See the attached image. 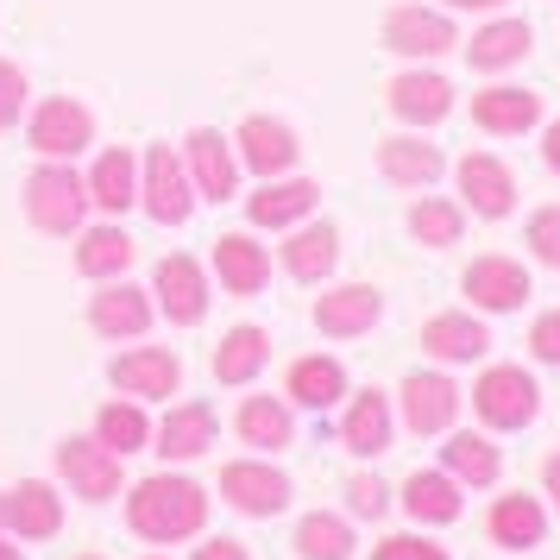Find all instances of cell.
I'll return each instance as SVG.
<instances>
[{"mask_svg":"<svg viewBox=\"0 0 560 560\" xmlns=\"http://www.w3.org/2000/svg\"><path fill=\"white\" fill-rule=\"evenodd\" d=\"M127 523H132V535H145V541H183V535H196L208 523V498H202V485L164 472V479L132 485Z\"/></svg>","mask_w":560,"mask_h":560,"instance_id":"1","label":"cell"},{"mask_svg":"<svg viewBox=\"0 0 560 560\" xmlns=\"http://www.w3.org/2000/svg\"><path fill=\"white\" fill-rule=\"evenodd\" d=\"M26 214L38 233H77L89 214V189L77 171H63V158H45L26 177Z\"/></svg>","mask_w":560,"mask_h":560,"instance_id":"2","label":"cell"},{"mask_svg":"<svg viewBox=\"0 0 560 560\" xmlns=\"http://www.w3.org/2000/svg\"><path fill=\"white\" fill-rule=\"evenodd\" d=\"M472 409H479L491 429H529L535 409H541V390L523 365H491L472 390Z\"/></svg>","mask_w":560,"mask_h":560,"instance_id":"3","label":"cell"},{"mask_svg":"<svg viewBox=\"0 0 560 560\" xmlns=\"http://www.w3.org/2000/svg\"><path fill=\"white\" fill-rule=\"evenodd\" d=\"M26 139H32V152H38V158H77V152H89L95 120H89V107H82V102L51 95V102L26 120Z\"/></svg>","mask_w":560,"mask_h":560,"instance_id":"4","label":"cell"},{"mask_svg":"<svg viewBox=\"0 0 560 560\" xmlns=\"http://www.w3.org/2000/svg\"><path fill=\"white\" fill-rule=\"evenodd\" d=\"M145 214H152L158 228H177V221H189V208H196V183H189V171L177 164V152H164V145H152L145 152Z\"/></svg>","mask_w":560,"mask_h":560,"instance_id":"5","label":"cell"},{"mask_svg":"<svg viewBox=\"0 0 560 560\" xmlns=\"http://www.w3.org/2000/svg\"><path fill=\"white\" fill-rule=\"evenodd\" d=\"M57 466H63V479L77 485V498H89V504H107L120 491V454L102 447V441H89V434H70L57 447Z\"/></svg>","mask_w":560,"mask_h":560,"instance_id":"6","label":"cell"},{"mask_svg":"<svg viewBox=\"0 0 560 560\" xmlns=\"http://www.w3.org/2000/svg\"><path fill=\"white\" fill-rule=\"evenodd\" d=\"M221 498L240 516H278L290 504V479H283L278 466H265V459H233L228 472H221Z\"/></svg>","mask_w":560,"mask_h":560,"instance_id":"7","label":"cell"},{"mask_svg":"<svg viewBox=\"0 0 560 560\" xmlns=\"http://www.w3.org/2000/svg\"><path fill=\"white\" fill-rule=\"evenodd\" d=\"M384 45L397 57H441L454 51V20L447 13H429V7H390V20H384Z\"/></svg>","mask_w":560,"mask_h":560,"instance_id":"8","label":"cell"},{"mask_svg":"<svg viewBox=\"0 0 560 560\" xmlns=\"http://www.w3.org/2000/svg\"><path fill=\"white\" fill-rule=\"evenodd\" d=\"M183 171H189V183L202 189L208 202H228L233 189H240V171H233V152L221 132L196 127L189 139H183Z\"/></svg>","mask_w":560,"mask_h":560,"instance_id":"9","label":"cell"},{"mask_svg":"<svg viewBox=\"0 0 560 560\" xmlns=\"http://www.w3.org/2000/svg\"><path fill=\"white\" fill-rule=\"evenodd\" d=\"M158 308H164L177 328H196V322L208 315V278H202L196 258L171 253L164 265H158Z\"/></svg>","mask_w":560,"mask_h":560,"instance_id":"10","label":"cell"},{"mask_svg":"<svg viewBox=\"0 0 560 560\" xmlns=\"http://www.w3.org/2000/svg\"><path fill=\"white\" fill-rule=\"evenodd\" d=\"M466 296L479 308H491V315H504V308H523V296H529V271L516 265V258L504 253H485L466 265Z\"/></svg>","mask_w":560,"mask_h":560,"instance_id":"11","label":"cell"},{"mask_svg":"<svg viewBox=\"0 0 560 560\" xmlns=\"http://www.w3.org/2000/svg\"><path fill=\"white\" fill-rule=\"evenodd\" d=\"M459 196L472 202V214L504 221L510 208H516V177H510L491 152H466V158H459Z\"/></svg>","mask_w":560,"mask_h":560,"instance_id":"12","label":"cell"},{"mask_svg":"<svg viewBox=\"0 0 560 560\" xmlns=\"http://www.w3.org/2000/svg\"><path fill=\"white\" fill-rule=\"evenodd\" d=\"M454 416H459L454 378H441V372H409L404 378V422L409 429L441 434V429H454Z\"/></svg>","mask_w":560,"mask_h":560,"instance_id":"13","label":"cell"},{"mask_svg":"<svg viewBox=\"0 0 560 560\" xmlns=\"http://www.w3.org/2000/svg\"><path fill=\"white\" fill-rule=\"evenodd\" d=\"M378 315H384V303L372 283H340V290H328L315 303V328L334 334V340H353V334L378 328Z\"/></svg>","mask_w":560,"mask_h":560,"instance_id":"14","label":"cell"},{"mask_svg":"<svg viewBox=\"0 0 560 560\" xmlns=\"http://www.w3.org/2000/svg\"><path fill=\"white\" fill-rule=\"evenodd\" d=\"M390 107H397V120H409V127H434V120L454 114V89H447V77H434V70H409V77L390 82Z\"/></svg>","mask_w":560,"mask_h":560,"instance_id":"15","label":"cell"},{"mask_svg":"<svg viewBox=\"0 0 560 560\" xmlns=\"http://www.w3.org/2000/svg\"><path fill=\"white\" fill-rule=\"evenodd\" d=\"M214 271H221V283L233 296H258L271 283V258H265V246L253 233H221L214 240Z\"/></svg>","mask_w":560,"mask_h":560,"instance_id":"16","label":"cell"},{"mask_svg":"<svg viewBox=\"0 0 560 560\" xmlns=\"http://www.w3.org/2000/svg\"><path fill=\"white\" fill-rule=\"evenodd\" d=\"M183 378L177 353H164V347H132V353L114 359V384L127 390V397H171Z\"/></svg>","mask_w":560,"mask_h":560,"instance_id":"17","label":"cell"},{"mask_svg":"<svg viewBox=\"0 0 560 560\" xmlns=\"http://www.w3.org/2000/svg\"><path fill=\"white\" fill-rule=\"evenodd\" d=\"M240 158H246V171H253V177H278V171L296 164V132L283 127V120L253 114V120L240 127Z\"/></svg>","mask_w":560,"mask_h":560,"instance_id":"18","label":"cell"},{"mask_svg":"<svg viewBox=\"0 0 560 560\" xmlns=\"http://www.w3.org/2000/svg\"><path fill=\"white\" fill-rule=\"evenodd\" d=\"M0 516H7L20 535H32V541H45V535L63 529V504L51 498V485H38V479L13 485V491L0 498Z\"/></svg>","mask_w":560,"mask_h":560,"instance_id":"19","label":"cell"},{"mask_svg":"<svg viewBox=\"0 0 560 560\" xmlns=\"http://www.w3.org/2000/svg\"><path fill=\"white\" fill-rule=\"evenodd\" d=\"M89 322H95V334H107V340H132V334L152 328V296H145V290H132V283H114V290L95 296Z\"/></svg>","mask_w":560,"mask_h":560,"instance_id":"20","label":"cell"},{"mask_svg":"<svg viewBox=\"0 0 560 560\" xmlns=\"http://www.w3.org/2000/svg\"><path fill=\"white\" fill-rule=\"evenodd\" d=\"M315 202H322V189L308 177H290V183H265L246 202V214H253V228H296Z\"/></svg>","mask_w":560,"mask_h":560,"instance_id":"21","label":"cell"},{"mask_svg":"<svg viewBox=\"0 0 560 560\" xmlns=\"http://www.w3.org/2000/svg\"><path fill=\"white\" fill-rule=\"evenodd\" d=\"M491 347V334L472 322V315H434L429 328H422V353H434L441 365H466V359H479Z\"/></svg>","mask_w":560,"mask_h":560,"instance_id":"22","label":"cell"},{"mask_svg":"<svg viewBox=\"0 0 560 560\" xmlns=\"http://www.w3.org/2000/svg\"><path fill=\"white\" fill-rule=\"evenodd\" d=\"M214 447V409L208 404H183L164 416V429H158V454L164 459H196Z\"/></svg>","mask_w":560,"mask_h":560,"instance_id":"23","label":"cell"},{"mask_svg":"<svg viewBox=\"0 0 560 560\" xmlns=\"http://www.w3.org/2000/svg\"><path fill=\"white\" fill-rule=\"evenodd\" d=\"M378 171L390 183H404V189H429V183L447 171V158L434 152V145H422V139H384L378 145Z\"/></svg>","mask_w":560,"mask_h":560,"instance_id":"24","label":"cell"},{"mask_svg":"<svg viewBox=\"0 0 560 560\" xmlns=\"http://www.w3.org/2000/svg\"><path fill=\"white\" fill-rule=\"evenodd\" d=\"M472 120L485 132H529L541 120V95H529V89H485V95H472Z\"/></svg>","mask_w":560,"mask_h":560,"instance_id":"25","label":"cell"},{"mask_svg":"<svg viewBox=\"0 0 560 560\" xmlns=\"http://www.w3.org/2000/svg\"><path fill=\"white\" fill-rule=\"evenodd\" d=\"M82 189H89V202H102L107 214L132 208L139 202V164H132V152H102L95 171L82 177Z\"/></svg>","mask_w":560,"mask_h":560,"instance_id":"26","label":"cell"},{"mask_svg":"<svg viewBox=\"0 0 560 560\" xmlns=\"http://www.w3.org/2000/svg\"><path fill=\"white\" fill-rule=\"evenodd\" d=\"M334 258H340V233L322 221V228L290 233V246H283V271H290L296 283H322L334 271Z\"/></svg>","mask_w":560,"mask_h":560,"instance_id":"27","label":"cell"},{"mask_svg":"<svg viewBox=\"0 0 560 560\" xmlns=\"http://www.w3.org/2000/svg\"><path fill=\"white\" fill-rule=\"evenodd\" d=\"M340 441L365 459L390 447V404H384V390H359L353 409H347V422H340Z\"/></svg>","mask_w":560,"mask_h":560,"instance_id":"28","label":"cell"},{"mask_svg":"<svg viewBox=\"0 0 560 560\" xmlns=\"http://www.w3.org/2000/svg\"><path fill=\"white\" fill-rule=\"evenodd\" d=\"M535 45V32L523 26V20H498V26L472 32V45H466V57H472V70H510V63H523Z\"/></svg>","mask_w":560,"mask_h":560,"instance_id":"29","label":"cell"},{"mask_svg":"<svg viewBox=\"0 0 560 560\" xmlns=\"http://www.w3.org/2000/svg\"><path fill=\"white\" fill-rule=\"evenodd\" d=\"M541 535H548V516H541L535 498L516 491V498H498V504H491V541H498V548H535Z\"/></svg>","mask_w":560,"mask_h":560,"instance_id":"30","label":"cell"},{"mask_svg":"<svg viewBox=\"0 0 560 560\" xmlns=\"http://www.w3.org/2000/svg\"><path fill=\"white\" fill-rule=\"evenodd\" d=\"M404 510L416 523H454L459 516V479L454 472H416L404 485Z\"/></svg>","mask_w":560,"mask_h":560,"instance_id":"31","label":"cell"},{"mask_svg":"<svg viewBox=\"0 0 560 560\" xmlns=\"http://www.w3.org/2000/svg\"><path fill=\"white\" fill-rule=\"evenodd\" d=\"M233 429H240V441H246V447L278 454V447H290V409H283L278 397H246V404H240V416H233Z\"/></svg>","mask_w":560,"mask_h":560,"instance_id":"32","label":"cell"},{"mask_svg":"<svg viewBox=\"0 0 560 560\" xmlns=\"http://www.w3.org/2000/svg\"><path fill=\"white\" fill-rule=\"evenodd\" d=\"M265 359H271V340L258 328H233L221 340V353H214V378L221 384H253L265 372Z\"/></svg>","mask_w":560,"mask_h":560,"instance_id":"33","label":"cell"},{"mask_svg":"<svg viewBox=\"0 0 560 560\" xmlns=\"http://www.w3.org/2000/svg\"><path fill=\"white\" fill-rule=\"evenodd\" d=\"M290 397L303 409H334L347 397V372H340L334 359H296V365H290Z\"/></svg>","mask_w":560,"mask_h":560,"instance_id":"34","label":"cell"},{"mask_svg":"<svg viewBox=\"0 0 560 560\" xmlns=\"http://www.w3.org/2000/svg\"><path fill=\"white\" fill-rule=\"evenodd\" d=\"M127 265H132V240L120 228L82 233V246H77V271L82 278H120Z\"/></svg>","mask_w":560,"mask_h":560,"instance_id":"35","label":"cell"},{"mask_svg":"<svg viewBox=\"0 0 560 560\" xmlns=\"http://www.w3.org/2000/svg\"><path fill=\"white\" fill-rule=\"evenodd\" d=\"M441 459H447V472H454L459 485H491L498 479V447H491L485 434H454V441L441 447Z\"/></svg>","mask_w":560,"mask_h":560,"instance_id":"36","label":"cell"},{"mask_svg":"<svg viewBox=\"0 0 560 560\" xmlns=\"http://www.w3.org/2000/svg\"><path fill=\"white\" fill-rule=\"evenodd\" d=\"M296 555L303 560H347L353 555V529H347L340 516H322V510H315V516L296 523Z\"/></svg>","mask_w":560,"mask_h":560,"instance_id":"37","label":"cell"},{"mask_svg":"<svg viewBox=\"0 0 560 560\" xmlns=\"http://www.w3.org/2000/svg\"><path fill=\"white\" fill-rule=\"evenodd\" d=\"M95 441L114 447V454H139L152 441V422H145V409H132V404H107L95 416Z\"/></svg>","mask_w":560,"mask_h":560,"instance_id":"38","label":"cell"},{"mask_svg":"<svg viewBox=\"0 0 560 560\" xmlns=\"http://www.w3.org/2000/svg\"><path fill=\"white\" fill-rule=\"evenodd\" d=\"M459 228H466V214L454 202H416L409 208V233L422 240V246H459Z\"/></svg>","mask_w":560,"mask_h":560,"instance_id":"39","label":"cell"},{"mask_svg":"<svg viewBox=\"0 0 560 560\" xmlns=\"http://www.w3.org/2000/svg\"><path fill=\"white\" fill-rule=\"evenodd\" d=\"M20 114H26V77L20 63H0V132L20 127Z\"/></svg>","mask_w":560,"mask_h":560,"instance_id":"40","label":"cell"},{"mask_svg":"<svg viewBox=\"0 0 560 560\" xmlns=\"http://www.w3.org/2000/svg\"><path fill=\"white\" fill-rule=\"evenodd\" d=\"M529 246H535L541 265H555L560 271V208H541V214L529 221Z\"/></svg>","mask_w":560,"mask_h":560,"instance_id":"41","label":"cell"},{"mask_svg":"<svg viewBox=\"0 0 560 560\" xmlns=\"http://www.w3.org/2000/svg\"><path fill=\"white\" fill-rule=\"evenodd\" d=\"M347 504H353V516H372V523H378L384 510H390V491H384V479H372V472H365V479L347 485Z\"/></svg>","mask_w":560,"mask_h":560,"instance_id":"42","label":"cell"},{"mask_svg":"<svg viewBox=\"0 0 560 560\" xmlns=\"http://www.w3.org/2000/svg\"><path fill=\"white\" fill-rule=\"evenodd\" d=\"M372 560H447V555L434 541H422V535H390V541H378Z\"/></svg>","mask_w":560,"mask_h":560,"instance_id":"43","label":"cell"},{"mask_svg":"<svg viewBox=\"0 0 560 560\" xmlns=\"http://www.w3.org/2000/svg\"><path fill=\"white\" fill-rule=\"evenodd\" d=\"M529 347H535V359L560 365V308H548V315H541V322L529 328Z\"/></svg>","mask_w":560,"mask_h":560,"instance_id":"44","label":"cell"},{"mask_svg":"<svg viewBox=\"0 0 560 560\" xmlns=\"http://www.w3.org/2000/svg\"><path fill=\"white\" fill-rule=\"evenodd\" d=\"M196 560H246V548H240V541H228V535H214L208 548H196Z\"/></svg>","mask_w":560,"mask_h":560,"instance_id":"45","label":"cell"},{"mask_svg":"<svg viewBox=\"0 0 560 560\" xmlns=\"http://www.w3.org/2000/svg\"><path fill=\"white\" fill-rule=\"evenodd\" d=\"M541 158H548V171L560 177V120L548 127V139H541Z\"/></svg>","mask_w":560,"mask_h":560,"instance_id":"46","label":"cell"},{"mask_svg":"<svg viewBox=\"0 0 560 560\" xmlns=\"http://www.w3.org/2000/svg\"><path fill=\"white\" fill-rule=\"evenodd\" d=\"M541 485H548V498H555V510H560V454L541 466Z\"/></svg>","mask_w":560,"mask_h":560,"instance_id":"47","label":"cell"},{"mask_svg":"<svg viewBox=\"0 0 560 560\" xmlns=\"http://www.w3.org/2000/svg\"><path fill=\"white\" fill-rule=\"evenodd\" d=\"M447 7H498V0H447Z\"/></svg>","mask_w":560,"mask_h":560,"instance_id":"48","label":"cell"},{"mask_svg":"<svg viewBox=\"0 0 560 560\" xmlns=\"http://www.w3.org/2000/svg\"><path fill=\"white\" fill-rule=\"evenodd\" d=\"M0 560H20V548H7V541H0Z\"/></svg>","mask_w":560,"mask_h":560,"instance_id":"49","label":"cell"},{"mask_svg":"<svg viewBox=\"0 0 560 560\" xmlns=\"http://www.w3.org/2000/svg\"><path fill=\"white\" fill-rule=\"evenodd\" d=\"M82 560H102V555H82Z\"/></svg>","mask_w":560,"mask_h":560,"instance_id":"50","label":"cell"},{"mask_svg":"<svg viewBox=\"0 0 560 560\" xmlns=\"http://www.w3.org/2000/svg\"><path fill=\"white\" fill-rule=\"evenodd\" d=\"M152 560H158V555H152Z\"/></svg>","mask_w":560,"mask_h":560,"instance_id":"51","label":"cell"}]
</instances>
